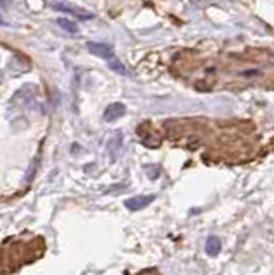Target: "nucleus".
I'll return each instance as SVG.
<instances>
[{
    "label": "nucleus",
    "mask_w": 274,
    "mask_h": 275,
    "mask_svg": "<svg viewBox=\"0 0 274 275\" xmlns=\"http://www.w3.org/2000/svg\"><path fill=\"white\" fill-rule=\"evenodd\" d=\"M86 49H88V52H91L93 55L100 57V59H106V60L114 59V50H112V47L107 45V43L90 42V43H86Z\"/></svg>",
    "instance_id": "f257e3e1"
},
{
    "label": "nucleus",
    "mask_w": 274,
    "mask_h": 275,
    "mask_svg": "<svg viewBox=\"0 0 274 275\" xmlns=\"http://www.w3.org/2000/svg\"><path fill=\"white\" fill-rule=\"evenodd\" d=\"M155 200V196H133V198L126 200L124 205L126 208H129V210H142V208H147V205H150L152 202Z\"/></svg>",
    "instance_id": "f03ea898"
},
{
    "label": "nucleus",
    "mask_w": 274,
    "mask_h": 275,
    "mask_svg": "<svg viewBox=\"0 0 274 275\" xmlns=\"http://www.w3.org/2000/svg\"><path fill=\"white\" fill-rule=\"evenodd\" d=\"M126 113V107L124 103H111L106 112H104V119H106L107 122H112L116 119H119V117H123Z\"/></svg>",
    "instance_id": "7ed1b4c3"
},
{
    "label": "nucleus",
    "mask_w": 274,
    "mask_h": 275,
    "mask_svg": "<svg viewBox=\"0 0 274 275\" xmlns=\"http://www.w3.org/2000/svg\"><path fill=\"white\" fill-rule=\"evenodd\" d=\"M54 9H57V11H62V12H67V14H78V17H81V19H91V17H93V12L85 11V9H76V7L62 6V4H55Z\"/></svg>",
    "instance_id": "20e7f679"
},
{
    "label": "nucleus",
    "mask_w": 274,
    "mask_h": 275,
    "mask_svg": "<svg viewBox=\"0 0 274 275\" xmlns=\"http://www.w3.org/2000/svg\"><path fill=\"white\" fill-rule=\"evenodd\" d=\"M206 251L209 256H217L221 251V239L217 235H211L206 243Z\"/></svg>",
    "instance_id": "39448f33"
},
{
    "label": "nucleus",
    "mask_w": 274,
    "mask_h": 275,
    "mask_svg": "<svg viewBox=\"0 0 274 275\" xmlns=\"http://www.w3.org/2000/svg\"><path fill=\"white\" fill-rule=\"evenodd\" d=\"M57 24H59L62 29H66L67 33H78V26H76V23H73V21H71V19H67V17H59V19H57Z\"/></svg>",
    "instance_id": "423d86ee"
},
{
    "label": "nucleus",
    "mask_w": 274,
    "mask_h": 275,
    "mask_svg": "<svg viewBox=\"0 0 274 275\" xmlns=\"http://www.w3.org/2000/svg\"><path fill=\"white\" fill-rule=\"evenodd\" d=\"M109 64H111V67L114 69L116 72H119V74H128V72H126V69H124V65L121 64V62H117V60L111 59V60H109Z\"/></svg>",
    "instance_id": "0eeeda50"
},
{
    "label": "nucleus",
    "mask_w": 274,
    "mask_h": 275,
    "mask_svg": "<svg viewBox=\"0 0 274 275\" xmlns=\"http://www.w3.org/2000/svg\"><path fill=\"white\" fill-rule=\"evenodd\" d=\"M0 2H2V0H0Z\"/></svg>",
    "instance_id": "6e6552de"
}]
</instances>
